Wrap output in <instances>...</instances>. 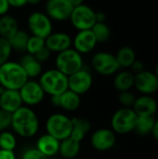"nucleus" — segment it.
Returning <instances> with one entry per match:
<instances>
[{"label": "nucleus", "instance_id": "obj_12", "mask_svg": "<svg viewBox=\"0 0 158 159\" xmlns=\"http://www.w3.org/2000/svg\"><path fill=\"white\" fill-rule=\"evenodd\" d=\"M115 133L110 129H99L95 130L90 137L91 146L99 152L111 150L115 145Z\"/></svg>", "mask_w": 158, "mask_h": 159}, {"label": "nucleus", "instance_id": "obj_39", "mask_svg": "<svg viewBox=\"0 0 158 159\" xmlns=\"http://www.w3.org/2000/svg\"><path fill=\"white\" fill-rule=\"evenodd\" d=\"M9 7H22L27 4V0H7Z\"/></svg>", "mask_w": 158, "mask_h": 159}, {"label": "nucleus", "instance_id": "obj_15", "mask_svg": "<svg viewBox=\"0 0 158 159\" xmlns=\"http://www.w3.org/2000/svg\"><path fill=\"white\" fill-rule=\"evenodd\" d=\"M97 44H98L97 40L91 29L78 31V33L76 34V35L73 40V45L74 49L77 52H79L81 55L88 54L90 51H92Z\"/></svg>", "mask_w": 158, "mask_h": 159}, {"label": "nucleus", "instance_id": "obj_34", "mask_svg": "<svg viewBox=\"0 0 158 159\" xmlns=\"http://www.w3.org/2000/svg\"><path fill=\"white\" fill-rule=\"evenodd\" d=\"M12 114L0 109V132L11 128Z\"/></svg>", "mask_w": 158, "mask_h": 159}, {"label": "nucleus", "instance_id": "obj_2", "mask_svg": "<svg viewBox=\"0 0 158 159\" xmlns=\"http://www.w3.org/2000/svg\"><path fill=\"white\" fill-rule=\"evenodd\" d=\"M28 79L20 62L8 61L0 66V85L6 89L19 90Z\"/></svg>", "mask_w": 158, "mask_h": 159}, {"label": "nucleus", "instance_id": "obj_37", "mask_svg": "<svg viewBox=\"0 0 158 159\" xmlns=\"http://www.w3.org/2000/svg\"><path fill=\"white\" fill-rule=\"evenodd\" d=\"M130 68H131L130 72L134 75H137V74H140V73L145 71L143 62L142 61H139V60H135V61L131 64Z\"/></svg>", "mask_w": 158, "mask_h": 159}, {"label": "nucleus", "instance_id": "obj_25", "mask_svg": "<svg viewBox=\"0 0 158 159\" xmlns=\"http://www.w3.org/2000/svg\"><path fill=\"white\" fill-rule=\"evenodd\" d=\"M81 104L80 95L74 93V91L67 89L62 94H61V108L67 112L76 111Z\"/></svg>", "mask_w": 158, "mask_h": 159}, {"label": "nucleus", "instance_id": "obj_14", "mask_svg": "<svg viewBox=\"0 0 158 159\" xmlns=\"http://www.w3.org/2000/svg\"><path fill=\"white\" fill-rule=\"evenodd\" d=\"M134 87L142 95H152L158 90V78L150 71H143L134 75Z\"/></svg>", "mask_w": 158, "mask_h": 159}, {"label": "nucleus", "instance_id": "obj_33", "mask_svg": "<svg viewBox=\"0 0 158 159\" xmlns=\"http://www.w3.org/2000/svg\"><path fill=\"white\" fill-rule=\"evenodd\" d=\"M136 98L137 97L130 90L122 91L118 95V102L122 105V107L132 108V106H133V104L135 102Z\"/></svg>", "mask_w": 158, "mask_h": 159}, {"label": "nucleus", "instance_id": "obj_36", "mask_svg": "<svg viewBox=\"0 0 158 159\" xmlns=\"http://www.w3.org/2000/svg\"><path fill=\"white\" fill-rule=\"evenodd\" d=\"M50 55H51V51L45 46L42 49H40V50H39L37 53H35L34 56L35 57V59H36L39 62L43 63V62L47 61L50 58Z\"/></svg>", "mask_w": 158, "mask_h": 159}, {"label": "nucleus", "instance_id": "obj_48", "mask_svg": "<svg viewBox=\"0 0 158 159\" xmlns=\"http://www.w3.org/2000/svg\"><path fill=\"white\" fill-rule=\"evenodd\" d=\"M74 159H84V158H78V157H75V158H74Z\"/></svg>", "mask_w": 158, "mask_h": 159}, {"label": "nucleus", "instance_id": "obj_31", "mask_svg": "<svg viewBox=\"0 0 158 159\" xmlns=\"http://www.w3.org/2000/svg\"><path fill=\"white\" fill-rule=\"evenodd\" d=\"M45 46H46V44H45V39L44 38L32 35V36L29 37L27 47H26V51H27L28 54L34 55L40 49H42Z\"/></svg>", "mask_w": 158, "mask_h": 159}, {"label": "nucleus", "instance_id": "obj_42", "mask_svg": "<svg viewBox=\"0 0 158 159\" xmlns=\"http://www.w3.org/2000/svg\"><path fill=\"white\" fill-rule=\"evenodd\" d=\"M106 16L103 12H96V22H104Z\"/></svg>", "mask_w": 158, "mask_h": 159}, {"label": "nucleus", "instance_id": "obj_13", "mask_svg": "<svg viewBox=\"0 0 158 159\" xmlns=\"http://www.w3.org/2000/svg\"><path fill=\"white\" fill-rule=\"evenodd\" d=\"M74 7L67 0H47L45 6L46 14L54 20L63 21L70 18Z\"/></svg>", "mask_w": 158, "mask_h": 159}, {"label": "nucleus", "instance_id": "obj_18", "mask_svg": "<svg viewBox=\"0 0 158 159\" xmlns=\"http://www.w3.org/2000/svg\"><path fill=\"white\" fill-rule=\"evenodd\" d=\"M157 102L151 95H142L136 98L135 102L132 106L133 111L138 116H154V115L157 111Z\"/></svg>", "mask_w": 158, "mask_h": 159}, {"label": "nucleus", "instance_id": "obj_19", "mask_svg": "<svg viewBox=\"0 0 158 159\" xmlns=\"http://www.w3.org/2000/svg\"><path fill=\"white\" fill-rule=\"evenodd\" d=\"M60 141L52 137L51 135L45 133L41 135L36 142V149L40 151L47 158L56 157L59 154Z\"/></svg>", "mask_w": 158, "mask_h": 159}, {"label": "nucleus", "instance_id": "obj_9", "mask_svg": "<svg viewBox=\"0 0 158 159\" xmlns=\"http://www.w3.org/2000/svg\"><path fill=\"white\" fill-rule=\"evenodd\" d=\"M91 66L95 72L105 76L112 75L120 69L115 56L104 51L98 52L92 57Z\"/></svg>", "mask_w": 158, "mask_h": 159}, {"label": "nucleus", "instance_id": "obj_3", "mask_svg": "<svg viewBox=\"0 0 158 159\" xmlns=\"http://www.w3.org/2000/svg\"><path fill=\"white\" fill-rule=\"evenodd\" d=\"M38 82L45 93L49 96L61 95L68 89V76L56 68L42 73Z\"/></svg>", "mask_w": 158, "mask_h": 159}, {"label": "nucleus", "instance_id": "obj_11", "mask_svg": "<svg viewBox=\"0 0 158 159\" xmlns=\"http://www.w3.org/2000/svg\"><path fill=\"white\" fill-rule=\"evenodd\" d=\"M93 78L91 74L85 69H81L68 76V89L78 95L86 94L92 87Z\"/></svg>", "mask_w": 158, "mask_h": 159}, {"label": "nucleus", "instance_id": "obj_35", "mask_svg": "<svg viewBox=\"0 0 158 159\" xmlns=\"http://www.w3.org/2000/svg\"><path fill=\"white\" fill-rule=\"evenodd\" d=\"M20 159H47L36 148H30L24 151Z\"/></svg>", "mask_w": 158, "mask_h": 159}, {"label": "nucleus", "instance_id": "obj_43", "mask_svg": "<svg viewBox=\"0 0 158 159\" xmlns=\"http://www.w3.org/2000/svg\"><path fill=\"white\" fill-rule=\"evenodd\" d=\"M152 136L154 137V139L155 140H156L158 142V119L157 120H156V122H155V125H154V129H153V130H152Z\"/></svg>", "mask_w": 158, "mask_h": 159}, {"label": "nucleus", "instance_id": "obj_30", "mask_svg": "<svg viewBox=\"0 0 158 159\" xmlns=\"http://www.w3.org/2000/svg\"><path fill=\"white\" fill-rule=\"evenodd\" d=\"M17 147V139L14 133L5 130L0 132V149L14 151Z\"/></svg>", "mask_w": 158, "mask_h": 159}, {"label": "nucleus", "instance_id": "obj_28", "mask_svg": "<svg viewBox=\"0 0 158 159\" xmlns=\"http://www.w3.org/2000/svg\"><path fill=\"white\" fill-rule=\"evenodd\" d=\"M30 35L25 32L19 30L8 41L10 43V46L12 48V50H17L19 52H23L26 51V47L27 43L29 40Z\"/></svg>", "mask_w": 158, "mask_h": 159}, {"label": "nucleus", "instance_id": "obj_24", "mask_svg": "<svg viewBox=\"0 0 158 159\" xmlns=\"http://www.w3.org/2000/svg\"><path fill=\"white\" fill-rule=\"evenodd\" d=\"M114 87L119 92L130 90L134 87V74L130 71L118 72L114 78Z\"/></svg>", "mask_w": 158, "mask_h": 159}, {"label": "nucleus", "instance_id": "obj_21", "mask_svg": "<svg viewBox=\"0 0 158 159\" xmlns=\"http://www.w3.org/2000/svg\"><path fill=\"white\" fill-rule=\"evenodd\" d=\"M81 149V143L73 139L72 137H68L60 143L59 154L61 158L74 159L77 157Z\"/></svg>", "mask_w": 158, "mask_h": 159}, {"label": "nucleus", "instance_id": "obj_29", "mask_svg": "<svg viewBox=\"0 0 158 159\" xmlns=\"http://www.w3.org/2000/svg\"><path fill=\"white\" fill-rule=\"evenodd\" d=\"M91 31L97 40V43L106 42L111 36L110 27L105 22H96L91 28Z\"/></svg>", "mask_w": 158, "mask_h": 159}, {"label": "nucleus", "instance_id": "obj_26", "mask_svg": "<svg viewBox=\"0 0 158 159\" xmlns=\"http://www.w3.org/2000/svg\"><path fill=\"white\" fill-rule=\"evenodd\" d=\"M155 122L156 119L153 116H139L136 120L134 132L140 137H145L152 133Z\"/></svg>", "mask_w": 158, "mask_h": 159}, {"label": "nucleus", "instance_id": "obj_44", "mask_svg": "<svg viewBox=\"0 0 158 159\" xmlns=\"http://www.w3.org/2000/svg\"><path fill=\"white\" fill-rule=\"evenodd\" d=\"M74 7H77V6H80L82 4H84V0H67Z\"/></svg>", "mask_w": 158, "mask_h": 159}, {"label": "nucleus", "instance_id": "obj_47", "mask_svg": "<svg viewBox=\"0 0 158 159\" xmlns=\"http://www.w3.org/2000/svg\"><path fill=\"white\" fill-rule=\"evenodd\" d=\"M47 159H62L61 158V157H49V158Z\"/></svg>", "mask_w": 158, "mask_h": 159}, {"label": "nucleus", "instance_id": "obj_40", "mask_svg": "<svg viewBox=\"0 0 158 159\" xmlns=\"http://www.w3.org/2000/svg\"><path fill=\"white\" fill-rule=\"evenodd\" d=\"M9 5L7 0H0V17L6 15L9 9Z\"/></svg>", "mask_w": 158, "mask_h": 159}, {"label": "nucleus", "instance_id": "obj_22", "mask_svg": "<svg viewBox=\"0 0 158 159\" xmlns=\"http://www.w3.org/2000/svg\"><path fill=\"white\" fill-rule=\"evenodd\" d=\"M90 129L91 123L89 120L82 117H74L72 118V132L70 137L81 143Z\"/></svg>", "mask_w": 158, "mask_h": 159}, {"label": "nucleus", "instance_id": "obj_46", "mask_svg": "<svg viewBox=\"0 0 158 159\" xmlns=\"http://www.w3.org/2000/svg\"><path fill=\"white\" fill-rule=\"evenodd\" d=\"M156 75V76H157V78H158V64H157V66H156V73H155Z\"/></svg>", "mask_w": 158, "mask_h": 159}, {"label": "nucleus", "instance_id": "obj_45", "mask_svg": "<svg viewBox=\"0 0 158 159\" xmlns=\"http://www.w3.org/2000/svg\"><path fill=\"white\" fill-rule=\"evenodd\" d=\"M41 0H27V4H31V5H36L40 2Z\"/></svg>", "mask_w": 158, "mask_h": 159}, {"label": "nucleus", "instance_id": "obj_38", "mask_svg": "<svg viewBox=\"0 0 158 159\" xmlns=\"http://www.w3.org/2000/svg\"><path fill=\"white\" fill-rule=\"evenodd\" d=\"M0 159H16L14 151H7L0 149Z\"/></svg>", "mask_w": 158, "mask_h": 159}, {"label": "nucleus", "instance_id": "obj_8", "mask_svg": "<svg viewBox=\"0 0 158 159\" xmlns=\"http://www.w3.org/2000/svg\"><path fill=\"white\" fill-rule=\"evenodd\" d=\"M28 28L33 35L46 39L52 34V21L51 19L44 12L34 11L30 14L28 20Z\"/></svg>", "mask_w": 158, "mask_h": 159}, {"label": "nucleus", "instance_id": "obj_5", "mask_svg": "<svg viewBox=\"0 0 158 159\" xmlns=\"http://www.w3.org/2000/svg\"><path fill=\"white\" fill-rule=\"evenodd\" d=\"M55 65L57 70L69 76L83 68V58L74 48H70L58 53Z\"/></svg>", "mask_w": 158, "mask_h": 159}, {"label": "nucleus", "instance_id": "obj_23", "mask_svg": "<svg viewBox=\"0 0 158 159\" xmlns=\"http://www.w3.org/2000/svg\"><path fill=\"white\" fill-rule=\"evenodd\" d=\"M19 25L17 20L10 15H3L0 17V36L9 40L18 31Z\"/></svg>", "mask_w": 158, "mask_h": 159}, {"label": "nucleus", "instance_id": "obj_20", "mask_svg": "<svg viewBox=\"0 0 158 159\" xmlns=\"http://www.w3.org/2000/svg\"><path fill=\"white\" fill-rule=\"evenodd\" d=\"M19 62L26 73L28 78H35L42 74V63L39 62L34 55L27 53L20 58Z\"/></svg>", "mask_w": 158, "mask_h": 159}, {"label": "nucleus", "instance_id": "obj_1", "mask_svg": "<svg viewBox=\"0 0 158 159\" xmlns=\"http://www.w3.org/2000/svg\"><path fill=\"white\" fill-rule=\"evenodd\" d=\"M11 128L21 138H33L38 132L39 118L31 107L21 106L12 114Z\"/></svg>", "mask_w": 158, "mask_h": 159}, {"label": "nucleus", "instance_id": "obj_27", "mask_svg": "<svg viewBox=\"0 0 158 159\" xmlns=\"http://www.w3.org/2000/svg\"><path fill=\"white\" fill-rule=\"evenodd\" d=\"M115 56L120 68H129L136 60L135 51L130 47H122Z\"/></svg>", "mask_w": 158, "mask_h": 159}, {"label": "nucleus", "instance_id": "obj_41", "mask_svg": "<svg viewBox=\"0 0 158 159\" xmlns=\"http://www.w3.org/2000/svg\"><path fill=\"white\" fill-rule=\"evenodd\" d=\"M50 103L57 108H61V95L50 96Z\"/></svg>", "mask_w": 158, "mask_h": 159}, {"label": "nucleus", "instance_id": "obj_4", "mask_svg": "<svg viewBox=\"0 0 158 159\" xmlns=\"http://www.w3.org/2000/svg\"><path fill=\"white\" fill-rule=\"evenodd\" d=\"M46 130L47 134L61 142L71 135L72 118L61 113L52 114L46 121Z\"/></svg>", "mask_w": 158, "mask_h": 159}, {"label": "nucleus", "instance_id": "obj_6", "mask_svg": "<svg viewBox=\"0 0 158 159\" xmlns=\"http://www.w3.org/2000/svg\"><path fill=\"white\" fill-rule=\"evenodd\" d=\"M137 117L138 116L132 108L121 107L112 116V130L117 134H128L134 131Z\"/></svg>", "mask_w": 158, "mask_h": 159}, {"label": "nucleus", "instance_id": "obj_7", "mask_svg": "<svg viewBox=\"0 0 158 159\" xmlns=\"http://www.w3.org/2000/svg\"><path fill=\"white\" fill-rule=\"evenodd\" d=\"M69 20L78 31L90 30L96 23V12L89 6L82 4L74 7Z\"/></svg>", "mask_w": 158, "mask_h": 159}, {"label": "nucleus", "instance_id": "obj_49", "mask_svg": "<svg viewBox=\"0 0 158 159\" xmlns=\"http://www.w3.org/2000/svg\"><path fill=\"white\" fill-rule=\"evenodd\" d=\"M0 87H1V85H0Z\"/></svg>", "mask_w": 158, "mask_h": 159}, {"label": "nucleus", "instance_id": "obj_17", "mask_svg": "<svg viewBox=\"0 0 158 159\" xmlns=\"http://www.w3.org/2000/svg\"><path fill=\"white\" fill-rule=\"evenodd\" d=\"M23 106L19 90L4 89L0 94V109L13 114Z\"/></svg>", "mask_w": 158, "mask_h": 159}, {"label": "nucleus", "instance_id": "obj_32", "mask_svg": "<svg viewBox=\"0 0 158 159\" xmlns=\"http://www.w3.org/2000/svg\"><path fill=\"white\" fill-rule=\"evenodd\" d=\"M12 48L7 39L0 36V66L9 61Z\"/></svg>", "mask_w": 158, "mask_h": 159}, {"label": "nucleus", "instance_id": "obj_10", "mask_svg": "<svg viewBox=\"0 0 158 159\" xmlns=\"http://www.w3.org/2000/svg\"><path fill=\"white\" fill-rule=\"evenodd\" d=\"M22 103L25 106L31 107L40 104L45 98V91L38 81L29 80L19 89Z\"/></svg>", "mask_w": 158, "mask_h": 159}, {"label": "nucleus", "instance_id": "obj_16", "mask_svg": "<svg viewBox=\"0 0 158 159\" xmlns=\"http://www.w3.org/2000/svg\"><path fill=\"white\" fill-rule=\"evenodd\" d=\"M45 44L46 47L51 52L60 53L63 50L70 48L73 44V41L68 34L58 32L50 34L45 39Z\"/></svg>", "mask_w": 158, "mask_h": 159}]
</instances>
